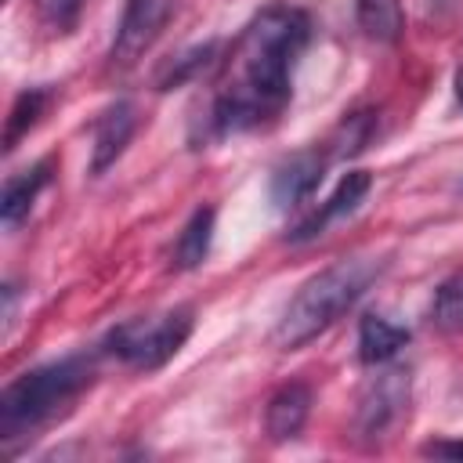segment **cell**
<instances>
[{"instance_id": "obj_12", "label": "cell", "mask_w": 463, "mask_h": 463, "mask_svg": "<svg viewBox=\"0 0 463 463\" xmlns=\"http://www.w3.org/2000/svg\"><path fill=\"white\" fill-rule=\"evenodd\" d=\"M405 344H409V329L394 326L383 315H362V322H358V358L365 365L391 362Z\"/></svg>"}, {"instance_id": "obj_8", "label": "cell", "mask_w": 463, "mask_h": 463, "mask_svg": "<svg viewBox=\"0 0 463 463\" xmlns=\"http://www.w3.org/2000/svg\"><path fill=\"white\" fill-rule=\"evenodd\" d=\"M369 188H373L369 170H347V174L340 177V184L333 188V195H329L318 210H311V213L289 232V242H307V239L322 235V232L329 228V221H336V217L358 210V203L369 195Z\"/></svg>"}, {"instance_id": "obj_5", "label": "cell", "mask_w": 463, "mask_h": 463, "mask_svg": "<svg viewBox=\"0 0 463 463\" xmlns=\"http://www.w3.org/2000/svg\"><path fill=\"white\" fill-rule=\"evenodd\" d=\"M409 402H412V376H409V369L383 362L380 373L358 394L354 434L365 438V441L391 438V430L409 416Z\"/></svg>"}, {"instance_id": "obj_17", "label": "cell", "mask_w": 463, "mask_h": 463, "mask_svg": "<svg viewBox=\"0 0 463 463\" xmlns=\"http://www.w3.org/2000/svg\"><path fill=\"white\" fill-rule=\"evenodd\" d=\"M213 54H217V43H203V47L184 51V54H181V58H174V65L159 76V90H170V87H181V83L195 80V76L213 61Z\"/></svg>"}, {"instance_id": "obj_10", "label": "cell", "mask_w": 463, "mask_h": 463, "mask_svg": "<svg viewBox=\"0 0 463 463\" xmlns=\"http://www.w3.org/2000/svg\"><path fill=\"white\" fill-rule=\"evenodd\" d=\"M307 412H311V387L307 383H282L271 398H268V409H264V430L271 441H289L304 430L307 423Z\"/></svg>"}, {"instance_id": "obj_16", "label": "cell", "mask_w": 463, "mask_h": 463, "mask_svg": "<svg viewBox=\"0 0 463 463\" xmlns=\"http://www.w3.org/2000/svg\"><path fill=\"white\" fill-rule=\"evenodd\" d=\"M430 322L441 333H463V271L449 275L430 300Z\"/></svg>"}, {"instance_id": "obj_19", "label": "cell", "mask_w": 463, "mask_h": 463, "mask_svg": "<svg viewBox=\"0 0 463 463\" xmlns=\"http://www.w3.org/2000/svg\"><path fill=\"white\" fill-rule=\"evenodd\" d=\"M80 11H83V0H36L40 22H43L51 33H58V36H65V33L76 29Z\"/></svg>"}, {"instance_id": "obj_1", "label": "cell", "mask_w": 463, "mask_h": 463, "mask_svg": "<svg viewBox=\"0 0 463 463\" xmlns=\"http://www.w3.org/2000/svg\"><path fill=\"white\" fill-rule=\"evenodd\" d=\"M311 40V22L297 7H268L242 33L235 80L213 101L210 130L217 137L253 130L275 119L293 94V69Z\"/></svg>"}, {"instance_id": "obj_11", "label": "cell", "mask_w": 463, "mask_h": 463, "mask_svg": "<svg viewBox=\"0 0 463 463\" xmlns=\"http://www.w3.org/2000/svg\"><path fill=\"white\" fill-rule=\"evenodd\" d=\"M51 174H54V159H40L29 170L11 174L4 181V192H0V221H4V228H14V224H22L29 217L36 195L51 184Z\"/></svg>"}, {"instance_id": "obj_20", "label": "cell", "mask_w": 463, "mask_h": 463, "mask_svg": "<svg viewBox=\"0 0 463 463\" xmlns=\"http://www.w3.org/2000/svg\"><path fill=\"white\" fill-rule=\"evenodd\" d=\"M423 456H438V459H463V441H430V445H423Z\"/></svg>"}, {"instance_id": "obj_13", "label": "cell", "mask_w": 463, "mask_h": 463, "mask_svg": "<svg viewBox=\"0 0 463 463\" xmlns=\"http://www.w3.org/2000/svg\"><path fill=\"white\" fill-rule=\"evenodd\" d=\"M213 217H217L213 206H199L188 217V224L181 228V235L174 242V268L177 271H192V268H199L206 260L210 242H213Z\"/></svg>"}, {"instance_id": "obj_2", "label": "cell", "mask_w": 463, "mask_h": 463, "mask_svg": "<svg viewBox=\"0 0 463 463\" xmlns=\"http://www.w3.org/2000/svg\"><path fill=\"white\" fill-rule=\"evenodd\" d=\"M90 383H94V362L87 354H72L22 373L0 394V441L11 449L14 441H25L36 430L51 427L65 412H72L76 398Z\"/></svg>"}, {"instance_id": "obj_4", "label": "cell", "mask_w": 463, "mask_h": 463, "mask_svg": "<svg viewBox=\"0 0 463 463\" xmlns=\"http://www.w3.org/2000/svg\"><path fill=\"white\" fill-rule=\"evenodd\" d=\"M188 336H192V307H174L163 315L119 322L109 333L105 351L116 354L119 362H127L130 369L152 373V369H163L184 347Z\"/></svg>"}, {"instance_id": "obj_9", "label": "cell", "mask_w": 463, "mask_h": 463, "mask_svg": "<svg viewBox=\"0 0 463 463\" xmlns=\"http://www.w3.org/2000/svg\"><path fill=\"white\" fill-rule=\"evenodd\" d=\"M134 130H137V109H134L130 101L109 105V109L98 116V123H94V156H90V170H94V174H105V170L123 156V148L130 145Z\"/></svg>"}, {"instance_id": "obj_15", "label": "cell", "mask_w": 463, "mask_h": 463, "mask_svg": "<svg viewBox=\"0 0 463 463\" xmlns=\"http://www.w3.org/2000/svg\"><path fill=\"white\" fill-rule=\"evenodd\" d=\"M47 105H51V90L47 87H29V90H22L14 98L11 116H7V127H4V152H11L40 123V116L47 112Z\"/></svg>"}, {"instance_id": "obj_6", "label": "cell", "mask_w": 463, "mask_h": 463, "mask_svg": "<svg viewBox=\"0 0 463 463\" xmlns=\"http://www.w3.org/2000/svg\"><path fill=\"white\" fill-rule=\"evenodd\" d=\"M170 14H174V0H127L109 54L112 69H130L134 61H141L145 51H152V43L163 36Z\"/></svg>"}, {"instance_id": "obj_7", "label": "cell", "mask_w": 463, "mask_h": 463, "mask_svg": "<svg viewBox=\"0 0 463 463\" xmlns=\"http://www.w3.org/2000/svg\"><path fill=\"white\" fill-rule=\"evenodd\" d=\"M326 163H329V152H297V156H289L271 174V203L279 210H289V206L307 203L311 192L322 184Z\"/></svg>"}, {"instance_id": "obj_21", "label": "cell", "mask_w": 463, "mask_h": 463, "mask_svg": "<svg viewBox=\"0 0 463 463\" xmlns=\"http://www.w3.org/2000/svg\"><path fill=\"white\" fill-rule=\"evenodd\" d=\"M452 87H456V101L463 105V69L456 72V80H452Z\"/></svg>"}, {"instance_id": "obj_18", "label": "cell", "mask_w": 463, "mask_h": 463, "mask_svg": "<svg viewBox=\"0 0 463 463\" xmlns=\"http://www.w3.org/2000/svg\"><path fill=\"white\" fill-rule=\"evenodd\" d=\"M373 137V112H354V116H347L340 127H336V148L329 152V159L333 156H354L358 148H365V141Z\"/></svg>"}, {"instance_id": "obj_14", "label": "cell", "mask_w": 463, "mask_h": 463, "mask_svg": "<svg viewBox=\"0 0 463 463\" xmlns=\"http://www.w3.org/2000/svg\"><path fill=\"white\" fill-rule=\"evenodd\" d=\"M354 14L362 33L376 43H394L405 29L402 0H354Z\"/></svg>"}, {"instance_id": "obj_3", "label": "cell", "mask_w": 463, "mask_h": 463, "mask_svg": "<svg viewBox=\"0 0 463 463\" xmlns=\"http://www.w3.org/2000/svg\"><path fill=\"white\" fill-rule=\"evenodd\" d=\"M380 271H383V260L376 257H344L322 268L318 275H311L286 304L275 326V344L282 351H297L311 344L318 333H326L340 315H347L365 297V289L380 279Z\"/></svg>"}]
</instances>
